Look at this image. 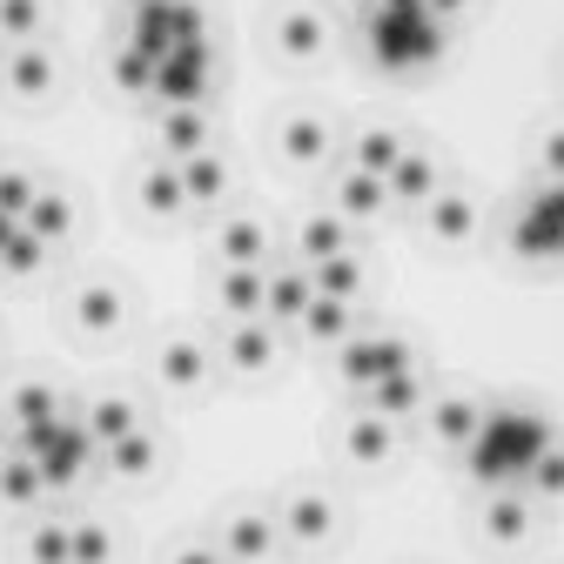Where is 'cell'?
Segmentation results:
<instances>
[{
    "instance_id": "6da1fadb",
    "label": "cell",
    "mask_w": 564,
    "mask_h": 564,
    "mask_svg": "<svg viewBox=\"0 0 564 564\" xmlns=\"http://www.w3.org/2000/svg\"><path fill=\"white\" fill-rule=\"evenodd\" d=\"M336 349H343V377L357 383V390H364V383H377L383 370L410 364V349H403V343H397L390 329H377V323H357V329H349V336H343Z\"/></svg>"
},
{
    "instance_id": "7a4b0ae2",
    "label": "cell",
    "mask_w": 564,
    "mask_h": 564,
    "mask_svg": "<svg viewBox=\"0 0 564 564\" xmlns=\"http://www.w3.org/2000/svg\"><path fill=\"white\" fill-rule=\"evenodd\" d=\"M316 303V282H310V262H262V316L269 323H303V310Z\"/></svg>"
},
{
    "instance_id": "3957f363",
    "label": "cell",
    "mask_w": 564,
    "mask_h": 564,
    "mask_svg": "<svg viewBox=\"0 0 564 564\" xmlns=\"http://www.w3.org/2000/svg\"><path fill=\"white\" fill-rule=\"evenodd\" d=\"M364 410H377V416H390V423L416 416V410H423V370H416V364L383 370L377 383H364Z\"/></svg>"
},
{
    "instance_id": "277c9868",
    "label": "cell",
    "mask_w": 564,
    "mask_h": 564,
    "mask_svg": "<svg viewBox=\"0 0 564 564\" xmlns=\"http://www.w3.org/2000/svg\"><path fill=\"white\" fill-rule=\"evenodd\" d=\"M223 357H229L236 370H269V364H275V323H269V316H229Z\"/></svg>"
},
{
    "instance_id": "5b68a950",
    "label": "cell",
    "mask_w": 564,
    "mask_h": 564,
    "mask_svg": "<svg viewBox=\"0 0 564 564\" xmlns=\"http://www.w3.org/2000/svg\"><path fill=\"white\" fill-rule=\"evenodd\" d=\"M275 538H282L275 518H262V511H236V518L223 524V557H229V564H262V557L275 551Z\"/></svg>"
},
{
    "instance_id": "8992f818",
    "label": "cell",
    "mask_w": 564,
    "mask_h": 564,
    "mask_svg": "<svg viewBox=\"0 0 564 564\" xmlns=\"http://www.w3.org/2000/svg\"><path fill=\"white\" fill-rule=\"evenodd\" d=\"M423 423H431V437L444 451H464L477 437V423H484V403L477 397H437V403H423Z\"/></svg>"
},
{
    "instance_id": "52a82bcc",
    "label": "cell",
    "mask_w": 564,
    "mask_h": 564,
    "mask_svg": "<svg viewBox=\"0 0 564 564\" xmlns=\"http://www.w3.org/2000/svg\"><path fill=\"white\" fill-rule=\"evenodd\" d=\"M0 82H8L14 95H47L54 88V54L41 41H14L8 54H0Z\"/></svg>"
},
{
    "instance_id": "ba28073f",
    "label": "cell",
    "mask_w": 564,
    "mask_h": 564,
    "mask_svg": "<svg viewBox=\"0 0 564 564\" xmlns=\"http://www.w3.org/2000/svg\"><path fill=\"white\" fill-rule=\"evenodd\" d=\"M383 188H390V202H410V208H423L437 188H444V175H437V162L423 155V149H403L397 155V169L383 175Z\"/></svg>"
},
{
    "instance_id": "9c48e42d",
    "label": "cell",
    "mask_w": 564,
    "mask_h": 564,
    "mask_svg": "<svg viewBox=\"0 0 564 564\" xmlns=\"http://www.w3.org/2000/svg\"><path fill=\"white\" fill-rule=\"evenodd\" d=\"M282 538H296V544H323L329 538V524H336V505L323 498V490H296L290 505H282Z\"/></svg>"
},
{
    "instance_id": "30bf717a",
    "label": "cell",
    "mask_w": 564,
    "mask_h": 564,
    "mask_svg": "<svg viewBox=\"0 0 564 564\" xmlns=\"http://www.w3.org/2000/svg\"><path fill=\"white\" fill-rule=\"evenodd\" d=\"M423 229H431L437 242H470V236H477V208H470V195L437 188L431 202H423Z\"/></svg>"
},
{
    "instance_id": "8fae6325",
    "label": "cell",
    "mask_w": 564,
    "mask_h": 564,
    "mask_svg": "<svg viewBox=\"0 0 564 564\" xmlns=\"http://www.w3.org/2000/svg\"><path fill=\"white\" fill-rule=\"evenodd\" d=\"M155 377H162L169 390H195V383L208 377V349H202L195 336H169V343L155 349Z\"/></svg>"
},
{
    "instance_id": "7c38bea8",
    "label": "cell",
    "mask_w": 564,
    "mask_h": 564,
    "mask_svg": "<svg viewBox=\"0 0 564 564\" xmlns=\"http://www.w3.org/2000/svg\"><path fill=\"white\" fill-rule=\"evenodd\" d=\"M121 316H128V303H121L115 282H82V290H75V323H82L88 336L121 329Z\"/></svg>"
},
{
    "instance_id": "4fadbf2b",
    "label": "cell",
    "mask_w": 564,
    "mask_h": 564,
    "mask_svg": "<svg viewBox=\"0 0 564 564\" xmlns=\"http://www.w3.org/2000/svg\"><path fill=\"white\" fill-rule=\"evenodd\" d=\"M82 431L95 437V451H108V444H121L128 431H141V416H134L128 397H95V403L82 410Z\"/></svg>"
},
{
    "instance_id": "5bb4252c",
    "label": "cell",
    "mask_w": 564,
    "mask_h": 564,
    "mask_svg": "<svg viewBox=\"0 0 564 564\" xmlns=\"http://www.w3.org/2000/svg\"><path fill=\"white\" fill-rule=\"evenodd\" d=\"M182 188H188V208H216V202L229 195V169H223V155H208V149L182 155Z\"/></svg>"
},
{
    "instance_id": "9a60e30c",
    "label": "cell",
    "mask_w": 564,
    "mask_h": 564,
    "mask_svg": "<svg viewBox=\"0 0 564 564\" xmlns=\"http://www.w3.org/2000/svg\"><path fill=\"white\" fill-rule=\"evenodd\" d=\"M275 47L290 61H316L323 54V14L316 8H282L275 14Z\"/></svg>"
},
{
    "instance_id": "2e32d148",
    "label": "cell",
    "mask_w": 564,
    "mask_h": 564,
    "mask_svg": "<svg viewBox=\"0 0 564 564\" xmlns=\"http://www.w3.org/2000/svg\"><path fill=\"white\" fill-rule=\"evenodd\" d=\"M162 149L182 162L195 149H208V121H202V101H169L162 108Z\"/></svg>"
},
{
    "instance_id": "e0dca14e",
    "label": "cell",
    "mask_w": 564,
    "mask_h": 564,
    "mask_svg": "<svg viewBox=\"0 0 564 564\" xmlns=\"http://www.w3.org/2000/svg\"><path fill=\"white\" fill-rule=\"evenodd\" d=\"M216 296L229 316H262V262H223Z\"/></svg>"
},
{
    "instance_id": "ac0fdd59",
    "label": "cell",
    "mask_w": 564,
    "mask_h": 564,
    "mask_svg": "<svg viewBox=\"0 0 564 564\" xmlns=\"http://www.w3.org/2000/svg\"><path fill=\"white\" fill-rule=\"evenodd\" d=\"M383 202H390L383 175H364V169H343V182H336V216H343V223H364V216H377Z\"/></svg>"
},
{
    "instance_id": "d6986e66",
    "label": "cell",
    "mask_w": 564,
    "mask_h": 564,
    "mask_svg": "<svg viewBox=\"0 0 564 564\" xmlns=\"http://www.w3.org/2000/svg\"><path fill=\"white\" fill-rule=\"evenodd\" d=\"M484 531L490 538H498V544H511V538H524L531 531V498H524V490H490V498H484Z\"/></svg>"
},
{
    "instance_id": "ffe728a7",
    "label": "cell",
    "mask_w": 564,
    "mask_h": 564,
    "mask_svg": "<svg viewBox=\"0 0 564 564\" xmlns=\"http://www.w3.org/2000/svg\"><path fill=\"white\" fill-rule=\"evenodd\" d=\"M141 208H149V216H182V208H188V188H182V162L175 155L141 175Z\"/></svg>"
},
{
    "instance_id": "44dd1931",
    "label": "cell",
    "mask_w": 564,
    "mask_h": 564,
    "mask_svg": "<svg viewBox=\"0 0 564 564\" xmlns=\"http://www.w3.org/2000/svg\"><path fill=\"white\" fill-rule=\"evenodd\" d=\"M296 256H303V262H323V256H349V223L336 216V208L310 216V223L296 229Z\"/></svg>"
},
{
    "instance_id": "7402d4cb",
    "label": "cell",
    "mask_w": 564,
    "mask_h": 564,
    "mask_svg": "<svg viewBox=\"0 0 564 564\" xmlns=\"http://www.w3.org/2000/svg\"><path fill=\"white\" fill-rule=\"evenodd\" d=\"M41 490H47V477H41V464H34L21 444L0 451V498H8V505H34Z\"/></svg>"
},
{
    "instance_id": "603a6c76",
    "label": "cell",
    "mask_w": 564,
    "mask_h": 564,
    "mask_svg": "<svg viewBox=\"0 0 564 564\" xmlns=\"http://www.w3.org/2000/svg\"><path fill=\"white\" fill-rule=\"evenodd\" d=\"M349 457H357V464H383L390 451H397V423L390 416H377V410H364L357 423H349Z\"/></svg>"
},
{
    "instance_id": "cb8c5ba5",
    "label": "cell",
    "mask_w": 564,
    "mask_h": 564,
    "mask_svg": "<svg viewBox=\"0 0 564 564\" xmlns=\"http://www.w3.org/2000/svg\"><path fill=\"white\" fill-rule=\"evenodd\" d=\"M21 223L54 249L67 229H75V208H67V195H61V188H34V202H28V216H21Z\"/></svg>"
},
{
    "instance_id": "d4e9b609",
    "label": "cell",
    "mask_w": 564,
    "mask_h": 564,
    "mask_svg": "<svg viewBox=\"0 0 564 564\" xmlns=\"http://www.w3.org/2000/svg\"><path fill=\"white\" fill-rule=\"evenodd\" d=\"M282 155H290V162H323L329 155V128H323V115H290V121H282Z\"/></svg>"
},
{
    "instance_id": "484cf974",
    "label": "cell",
    "mask_w": 564,
    "mask_h": 564,
    "mask_svg": "<svg viewBox=\"0 0 564 564\" xmlns=\"http://www.w3.org/2000/svg\"><path fill=\"white\" fill-rule=\"evenodd\" d=\"M262 249H269V236H262L256 216H223V229H216V256L223 262H262Z\"/></svg>"
},
{
    "instance_id": "4316f807",
    "label": "cell",
    "mask_w": 564,
    "mask_h": 564,
    "mask_svg": "<svg viewBox=\"0 0 564 564\" xmlns=\"http://www.w3.org/2000/svg\"><path fill=\"white\" fill-rule=\"evenodd\" d=\"M349 329H357V303H336V296H316L303 310V336L310 343H343Z\"/></svg>"
},
{
    "instance_id": "83f0119b",
    "label": "cell",
    "mask_w": 564,
    "mask_h": 564,
    "mask_svg": "<svg viewBox=\"0 0 564 564\" xmlns=\"http://www.w3.org/2000/svg\"><path fill=\"white\" fill-rule=\"evenodd\" d=\"M310 282H316V296L357 303V290H364V269H357V256H323V262H310Z\"/></svg>"
},
{
    "instance_id": "f1b7e54d",
    "label": "cell",
    "mask_w": 564,
    "mask_h": 564,
    "mask_svg": "<svg viewBox=\"0 0 564 564\" xmlns=\"http://www.w3.org/2000/svg\"><path fill=\"white\" fill-rule=\"evenodd\" d=\"M403 149H410V141H403L397 128H364V134H357V162H349V169H364V175H390Z\"/></svg>"
},
{
    "instance_id": "f546056e",
    "label": "cell",
    "mask_w": 564,
    "mask_h": 564,
    "mask_svg": "<svg viewBox=\"0 0 564 564\" xmlns=\"http://www.w3.org/2000/svg\"><path fill=\"white\" fill-rule=\"evenodd\" d=\"M518 490H524V498H564V444H557V437L531 457V470H524Z\"/></svg>"
},
{
    "instance_id": "4dcf8cb0",
    "label": "cell",
    "mask_w": 564,
    "mask_h": 564,
    "mask_svg": "<svg viewBox=\"0 0 564 564\" xmlns=\"http://www.w3.org/2000/svg\"><path fill=\"white\" fill-rule=\"evenodd\" d=\"M101 464H108V470H121V477H141V470L155 464V444H149V431H128L121 444H108V451H101Z\"/></svg>"
},
{
    "instance_id": "1f68e13d",
    "label": "cell",
    "mask_w": 564,
    "mask_h": 564,
    "mask_svg": "<svg viewBox=\"0 0 564 564\" xmlns=\"http://www.w3.org/2000/svg\"><path fill=\"white\" fill-rule=\"evenodd\" d=\"M0 41H41V0H0Z\"/></svg>"
},
{
    "instance_id": "d6a6232c",
    "label": "cell",
    "mask_w": 564,
    "mask_h": 564,
    "mask_svg": "<svg viewBox=\"0 0 564 564\" xmlns=\"http://www.w3.org/2000/svg\"><path fill=\"white\" fill-rule=\"evenodd\" d=\"M115 538L101 524H67V564H108Z\"/></svg>"
},
{
    "instance_id": "836d02e7",
    "label": "cell",
    "mask_w": 564,
    "mask_h": 564,
    "mask_svg": "<svg viewBox=\"0 0 564 564\" xmlns=\"http://www.w3.org/2000/svg\"><path fill=\"white\" fill-rule=\"evenodd\" d=\"M28 557H34V564H67V524H41V531L28 538Z\"/></svg>"
},
{
    "instance_id": "e575fe53",
    "label": "cell",
    "mask_w": 564,
    "mask_h": 564,
    "mask_svg": "<svg viewBox=\"0 0 564 564\" xmlns=\"http://www.w3.org/2000/svg\"><path fill=\"white\" fill-rule=\"evenodd\" d=\"M28 202H34V182L21 169H0V216H28Z\"/></svg>"
},
{
    "instance_id": "d590c367",
    "label": "cell",
    "mask_w": 564,
    "mask_h": 564,
    "mask_svg": "<svg viewBox=\"0 0 564 564\" xmlns=\"http://www.w3.org/2000/svg\"><path fill=\"white\" fill-rule=\"evenodd\" d=\"M538 175L544 182H564V128L544 134V149H538Z\"/></svg>"
},
{
    "instance_id": "8d00e7d4",
    "label": "cell",
    "mask_w": 564,
    "mask_h": 564,
    "mask_svg": "<svg viewBox=\"0 0 564 564\" xmlns=\"http://www.w3.org/2000/svg\"><path fill=\"white\" fill-rule=\"evenodd\" d=\"M423 8H431V14H437V21H451V14H457V8H464V0H423Z\"/></svg>"
},
{
    "instance_id": "74e56055",
    "label": "cell",
    "mask_w": 564,
    "mask_h": 564,
    "mask_svg": "<svg viewBox=\"0 0 564 564\" xmlns=\"http://www.w3.org/2000/svg\"><path fill=\"white\" fill-rule=\"evenodd\" d=\"M349 8H357V14H364V21H370V14H377V8H383V0H349Z\"/></svg>"
}]
</instances>
